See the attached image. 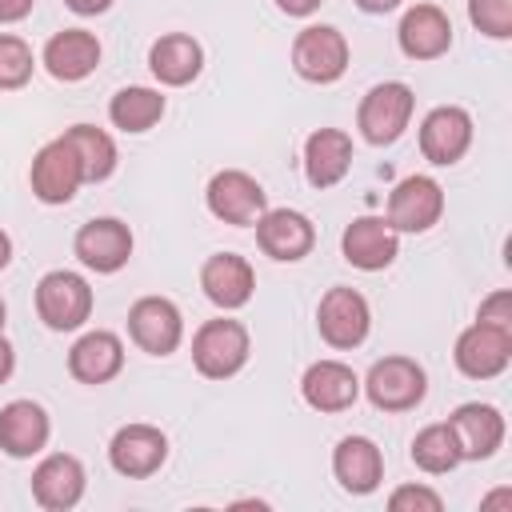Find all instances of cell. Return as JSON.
<instances>
[{"mask_svg":"<svg viewBox=\"0 0 512 512\" xmlns=\"http://www.w3.org/2000/svg\"><path fill=\"white\" fill-rule=\"evenodd\" d=\"M40 64L48 68L52 80L76 84V80H84V76L96 72V64H100V40H96V32H88V28H64V32H56V36L44 44Z\"/></svg>","mask_w":512,"mask_h":512,"instance_id":"21","label":"cell"},{"mask_svg":"<svg viewBox=\"0 0 512 512\" xmlns=\"http://www.w3.org/2000/svg\"><path fill=\"white\" fill-rule=\"evenodd\" d=\"M52 436V420L36 400H12L0 408V452L12 460H32L44 452Z\"/></svg>","mask_w":512,"mask_h":512,"instance_id":"23","label":"cell"},{"mask_svg":"<svg viewBox=\"0 0 512 512\" xmlns=\"http://www.w3.org/2000/svg\"><path fill=\"white\" fill-rule=\"evenodd\" d=\"M472 148V116L460 104H440L420 120V152L428 164L448 168Z\"/></svg>","mask_w":512,"mask_h":512,"instance_id":"15","label":"cell"},{"mask_svg":"<svg viewBox=\"0 0 512 512\" xmlns=\"http://www.w3.org/2000/svg\"><path fill=\"white\" fill-rule=\"evenodd\" d=\"M8 260H12V236L0 228V272L8 268Z\"/></svg>","mask_w":512,"mask_h":512,"instance_id":"40","label":"cell"},{"mask_svg":"<svg viewBox=\"0 0 512 512\" xmlns=\"http://www.w3.org/2000/svg\"><path fill=\"white\" fill-rule=\"evenodd\" d=\"M168 460V436L156 424H124L108 440V464L128 480H148Z\"/></svg>","mask_w":512,"mask_h":512,"instance_id":"11","label":"cell"},{"mask_svg":"<svg viewBox=\"0 0 512 512\" xmlns=\"http://www.w3.org/2000/svg\"><path fill=\"white\" fill-rule=\"evenodd\" d=\"M72 252L84 268H92L100 276H112L132 256V228L116 216H96V220L80 224V232L72 236Z\"/></svg>","mask_w":512,"mask_h":512,"instance_id":"10","label":"cell"},{"mask_svg":"<svg viewBox=\"0 0 512 512\" xmlns=\"http://www.w3.org/2000/svg\"><path fill=\"white\" fill-rule=\"evenodd\" d=\"M120 368H124V340L108 328H92L68 348V372L80 384H92V388L108 384L120 376Z\"/></svg>","mask_w":512,"mask_h":512,"instance_id":"24","label":"cell"},{"mask_svg":"<svg viewBox=\"0 0 512 512\" xmlns=\"http://www.w3.org/2000/svg\"><path fill=\"white\" fill-rule=\"evenodd\" d=\"M92 304H96L92 284L80 272L52 268L36 284V316L52 332H76V328H84L88 316H92Z\"/></svg>","mask_w":512,"mask_h":512,"instance_id":"1","label":"cell"},{"mask_svg":"<svg viewBox=\"0 0 512 512\" xmlns=\"http://www.w3.org/2000/svg\"><path fill=\"white\" fill-rule=\"evenodd\" d=\"M252 356V340H248V328L232 316H216V320H204L192 336V364L200 376L208 380H228L236 376Z\"/></svg>","mask_w":512,"mask_h":512,"instance_id":"2","label":"cell"},{"mask_svg":"<svg viewBox=\"0 0 512 512\" xmlns=\"http://www.w3.org/2000/svg\"><path fill=\"white\" fill-rule=\"evenodd\" d=\"M148 68L164 88H184L200 76L204 68V48L196 36L188 32H164L160 40H152L148 48Z\"/></svg>","mask_w":512,"mask_h":512,"instance_id":"27","label":"cell"},{"mask_svg":"<svg viewBox=\"0 0 512 512\" xmlns=\"http://www.w3.org/2000/svg\"><path fill=\"white\" fill-rule=\"evenodd\" d=\"M352 168V136L344 128H316L304 140V176L312 188H336Z\"/></svg>","mask_w":512,"mask_h":512,"instance_id":"25","label":"cell"},{"mask_svg":"<svg viewBox=\"0 0 512 512\" xmlns=\"http://www.w3.org/2000/svg\"><path fill=\"white\" fill-rule=\"evenodd\" d=\"M28 184H32V196L40 204H68L80 192L84 172H80V160L64 136L40 144V152L32 156V168H28Z\"/></svg>","mask_w":512,"mask_h":512,"instance_id":"9","label":"cell"},{"mask_svg":"<svg viewBox=\"0 0 512 512\" xmlns=\"http://www.w3.org/2000/svg\"><path fill=\"white\" fill-rule=\"evenodd\" d=\"M388 508H392V512H440L444 500H440V492L428 488V484H400V488L388 496Z\"/></svg>","mask_w":512,"mask_h":512,"instance_id":"33","label":"cell"},{"mask_svg":"<svg viewBox=\"0 0 512 512\" xmlns=\"http://www.w3.org/2000/svg\"><path fill=\"white\" fill-rule=\"evenodd\" d=\"M316 328H320V340L328 348H360L368 340V328H372V308L368 300L356 292V288H328L320 296V308H316Z\"/></svg>","mask_w":512,"mask_h":512,"instance_id":"6","label":"cell"},{"mask_svg":"<svg viewBox=\"0 0 512 512\" xmlns=\"http://www.w3.org/2000/svg\"><path fill=\"white\" fill-rule=\"evenodd\" d=\"M4 320H8V304L0 300V332H4Z\"/></svg>","mask_w":512,"mask_h":512,"instance_id":"42","label":"cell"},{"mask_svg":"<svg viewBox=\"0 0 512 512\" xmlns=\"http://www.w3.org/2000/svg\"><path fill=\"white\" fill-rule=\"evenodd\" d=\"M396 44L408 60H436L452 48V20L440 4H412L400 16Z\"/></svg>","mask_w":512,"mask_h":512,"instance_id":"19","label":"cell"},{"mask_svg":"<svg viewBox=\"0 0 512 512\" xmlns=\"http://www.w3.org/2000/svg\"><path fill=\"white\" fill-rule=\"evenodd\" d=\"M360 12H368V16H384V12H396L404 0H352Z\"/></svg>","mask_w":512,"mask_h":512,"instance_id":"39","label":"cell"},{"mask_svg":"<svg viewBox=\"0 0 512 512\" xmlns=\"http://www.w3.org/2000/svg\"><path fill=\"white\" fill-rule=\"evenodd\" d=\"M64 8L76 12V16H100V12L112 8V0H64Z\"/></svg>","mask_w":512,"mask_h":512,"instance_id":"37","label":"cell"},{"mask_svg":"<svg viewBox=\"0 0 512 512\" xmlns=\"http://www.w3.org/2000/svg\"><path fill=\"white\" fill-rule=\"evenodd\" d=\"M412 108H416V96L404 80H384V84H372L356 108V128L368 144L384 148V144H396L412 120Z\"/></svg>","mask_w":512,"mask_h":512,"instance_id":"3","label":"cell"},{"mask_svg":"<svg viewBox=\"0 0 512 512\" xmlns=\"http://www.w3.org/2000/svg\"><path fill=\"white\" fill-rule=\"evenodd\" d=\"M452 360H456V368H460L468 380H492V376H500V372L512 364V332L472 320V324L456 336Z\"/></svg>","mask_w":512,"mask_h":512,"instance_id":"13","label":"cell"},{"mask_svg":"<svg viewBox=\"0 0 512 512\" xmlns=\"http://www.w3.org/2000/svg\"><path fill=\"white\" fill-rule=\"evenodd\" d=\"M320 4H324V0H276V8H280L284 16H300V20L312 16Z\"/></svg>","mask_w":512,"mask_h":512,"instance_id":"36","label":"cell"},{"mask_svg":"<svg viewBox=\"0 0 512 512\" xmlns=\"http://www.w3.org/2000/svg\"><path fill=\"white\" fill-rule=\"evenodd\" d=\"M36 0H0V24H20Z\"/></svg>","mask_w":512,"mask_h":512,"instance_id":"35","label":"cell"},{"mask_svg":"<svg viewBox=\"0 0 512 512\" xmlns=\"http://www.w3.org/2000/svg\"><path fill=\"white\" fill-rule=\"evenodd\" d=\"M340 252L360 272H384L400 256V232L384 216H356L340 236Z\"/></svg>","mask_w":512,"mask_h":512,"instance_id":"16","label":"cell"},{"mask_svg":"<svg viewBox=\"0 0 512 512\" xmlns=\"http://www.w3.org/2000/svg\"><path fill=\"white\" fill-rule=\"evenodd\" d=\"M160 116H164V96H160V88H148V84H128L108 100V120L132 136L160 124Z\"/></svg>","mask_w":512,"mask_h":512,"instance_id":"28","label":"cell"},{"mask_svg":"<svg viewBox=\"0 0 512 512\" xmlns=\"http://www.w3.org/2000/svg\"><path fill=\"white\" fill-rule=\"evenodd\" d=\"M32 68H36V56L32 48L12 36V32H0V88L4 92H16L32 80Z\"/></svg>","mask_w":512,"mask_h":512,"instance_id":"31","label":"cell"},{"mask_svg":"<svg viewBox=\"0 0 512 512\" xmlns=\"http://www.w3.org/2000/svg\"><path fill=\"white\" fill-rule=\"evenodd\" d=\"M448 428L460 444V460H488L500 452L504 444V412L496 404H480V400H468L460 404L452 416H448Z\"/></svg>","mask_w":512,"mask_h":512,"instance_id":"18","label":"cell"},{"mask_svg":"<svg viewBox=\"0 0 512 512\" xmlns=\"http://www.w3.org/2000/svg\"><path fill=\"white\" fill-rule=\"evenodd\" d=\"M468 20L476 32L492 40L512 36V0H468Z\"/></svg>","mask_w":512,"mask_h":512,"instance_id":"32","label":"cell"},{"mask_svg":"<svg viewBox=\"0 0 512 512\" xmlns=\"http://www.w3.org/2000/svg\"><path fill=\"white\" fill-rule=\"evenodd\" d=\"M480 324H492V328H504L512 332V292L508 288H496L480 300V312H476Z\"/></svg>","mask_w":512,"mask_h":512,"instance_id":"34","label":"cell"},{"mask_svg":"<svg viewBox=\"0 0 512 512\" xmlns=\"http://www.w3.org/2000/svg\"><path fill=\"white\" fill-rule=\"evenodd\" d=\"M440 216H444V188H440L432 176L416 172V176H404V180L392 188V196H388V216H384V220H388L396 232H428V228L440 224Z\"/></svg>","mask_w":512,"mask_h":512,"instance_id":"12","label":"cell"},{"mask_svg":"<svg viewBox=\"0 0 512 512\" xmlns=\"http://www.w3.org/2000/svg\"><path fill=\"white\" fill-rule=\"evenodd\" d=\"M128 336L148 356H172L184 340V316L168 296H140L128 308Z\"/></svg>","mask_w":512,"mask_h":512,"instance_id":"8","label":"cell"},{"mask_svg":"<svg viewBox=\"0 0 512 512\" xmlns=\"http://www.w3.org/2000/svg\"><path fill=\"white\" fill-rule=\"evenodd\" d=\"M480 504H484V508H496V504H512V492H508V488H500V492H492V496H484Z\"/></svg>","mask_w":512,"mask_h":512,"instance_id":"41","label":"cell"},{"mask_svg":"<svg viewBox=\"0 0 512 512\" xmlns=\"http://www.w3.org/2000/svg\"><path fill=\"white\" fill-rule=\"evenodd\" d=\"M64 140L72 144V152H76V160H80L84 184H100V180H108V176L116 172L120 152H116V140H112L104 128H96V124H72V128L64 132Z\"/></svg>","mask_w":512,"mask_h":512,"instance_id":"29","label":"cell"},{"mask_svg":"<svg viewBox=\"0 0 512 512\" xmlns=\"http://www.w3.org/2000/svg\"><path fill=\"white\" fill-rule=\"evenodd\" d=\"M360 388L380 412H412L428 392V376L412 356H380Z\"/></svg>","mask_w":512,"mask_h":512,"instance_id":"4","label":"cell"},{"mask_svg":"<svg viewBox=\"0 0 512 512\" xmlns=\"http://www.w3.org/2000/svg\"><path fill=\"white\" fill-rule=\"evenodd\" d=\"M252 228H256L260 252L280 260V264H296L316 248V228L296 208H264V216Z\"/></svg>","mask_w":512,"mask_h":512,"instance_id":"14","label":"cell"},{"mask_svg":"<svg viewBox=\"0 0 512 512\" xmlns=\"http://www.w3.org/2000/svg\"><path fill=\"white\" fill-rule=\"evenodd\" d=\"M12 368H16V348L8 344V336L0 332V384L12 376Z\"/></svg>","mask_w":512,"mask_h":512,"instance_id":"38","label":"cell"},{"mask_svg":"<svg viewBox=\"0 0 512 512\" xmlns=\"http://www.w3.org/2000/svg\"><path fill=\"white\" fill-rule=\"evenodd\" d=\"M332 472H336V480H340L344 492L368 496L384 480V452L368 436H344L336 444V452H332Z\"/></svg>","mask_w":512,"mask_h":512,"instance_id":"26","label":"cell"},{"mask_svg":"<svg viewBox=\"0 0 512 512\" xmlns=\"http://www.w3.org/2000/svg\"><path fill=\"white\" fill-rule=\"evenodd\" d=\"M84 488H88V476H84V464L68 452H52L44 456L36 468H32V500L44 508V512H68L84 500Z\"/></svg>","mask_w":512,"mask_h":512,"instance_id":"17","label":"cell"},{"mask_svg":"<svg viewBox=\"0 0 512 512\" xmlns=\"http://www.w3.org/2000/svg\"><path fill=\"white\" fill-rule=\"evenodd\" d=\"M412 464L420 472H428V476H444V472H452L460 464V444H456L448 420L444 424H428V428L416 432V440H412Z\"/></svg>","mask_w":512,"mask_h":512,"instance_id":"30","label":"cell"},{"mask_svg":"<svg viewBox=\"0 0 512 512\" xmlns=\"http://www.w3.org/2000/svg\"><path fill=\"white\" fill-rule=\"evenodd\" d=\"M204 200H208V212L232 228H252L268 208V192L260 188V180L240 168L216 172L204 188Z\"/></svg>","mask_w":512,"mask_h":512,"instance_id":"7","label":"cell"},{"mask_svg":"<svg viewBox=\"0 0 512 512\" xmlns=\"http://www.w3.org/2000/svg\"><path fill=\"white\" fill-rule=\"evenodd\" d=\"M292 68L308 84H336L348 72V40L332 24H308L292 40Z\"/></svg>","mask_w":512,"mask_h":512,"instance_id":"5","label":"cell"},{"mask_svg":"<svg viewBox=\"0 0 512 512\" xmlns=\"http://www.w3.org/2000/svg\"><path fill=\"white\" fill-rule=\"evenodd\" d=\"M300 396L316 412H348L360 396V376L344 360H316L300 376Z\"/></svg>","mask_w":512,"mask_h":512,"instance_id":"20","label":"cell"},{"mask_svg":"<svg viewBox=\"0 0 512 512\" xmlns=\"http://www.w3.org/2000/svg\"><path fill=\"white\" fill-rule=\"evenodd\" d=\"M200 288H204V296H208L216 308L236 312V308H244V304L252 300V292H256V272H252V264H248L244 256H236V252H216V256H208L204 268H200Z\"/></svg>","mask_w":512,"mask_h":512,"instance_id":"22","label":"cell"}]
</instances>
